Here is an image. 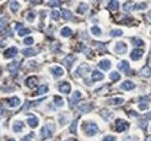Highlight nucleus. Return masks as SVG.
I'll use <instances>...</instances> for the list:
<instances>
[{
  "mask_svg": "<svg viewBox=\"0 0 151 141\" xmlns=\"http://www.w3.org/2000/svg\"><path fill=\"white\" fill-rule=\"evenodd\" d=\"M27 123H28V125H30L31 128H36V126L38 125V119H37V117H35V116H30L28 119H27Z\"/></svg>",
  "mask_w": 151,
  "mask_h": 141,
  "instance_id": "obj_16",
  "label": "nucleus"
},
{
  "mask_svg": "<svg viewBox=\"0 0 151 141\" xmlns=\"http://www.w3.org/2000/svg\"><path fill=\"white\" fill-rule=\"evenodd\" d=\"M109 34H111V37H121L122 34H123V31L122 30H112Z\"/></svg>",
  "mask_w": 151,
  "mask_h": 141,
  "instance_id": "obj_32",
  "label": "nucleus"
},
{
  "mask_svg": "<svg viewBox=\"0 0 151 141\" xmlns=\"http://www.w3.org/2000/svg\"><path fill=\"white\" fill-rule=\"evenodd\" d=\"M54 102H55V106L56 107H63L64 106V101L60 98V97H54Z\"/></svg>",
  "mask_w": 151,
  "mask_h": 141,
  "instance_id": "obj_33",
  "label": "nucleus"
},
{
  "mask_svg": "<svg viewBox=\"0 0 151 141\" xmlns=\"http://www.w3.org/2000/svg\"><path fill=\"white\" fill-rule=\"evenodd\" d=\"M128 128H129V123H128V121L122 120V119H118L116 121V130L118 133H122V131L127 130Z\"/></svg>",
  "mask_w": 151,
  "mask_h": 141,
  "instance_id": "obj_3",
  "label": "nucleus"
},
{
  "mask_svg": "<svg viewBox=\"0 0 151 141\" xmlns=\"http://www.w3.org/2000/svg\"><path fill=\"white\" fill-rule=\"evenodd\" d=\"M60 34L63 37H70V36L73 34V31L70 30L69 27H63L60 31Z\"/></svg>",
  "mask_w": 151,
  "mask_h": 141,
  "instance_id": "obj_25",
  "label": "nucleus"
},
{
  "mask_svg": "<svg viewBox=\"0 0 151 141\" xmlns=\"http://www.w3.org/2000/svg\"><path fill=\"white\" fill-rule=\"evenodd\" d=\"M139 108H140V109H141V111H144V109H147V104H144V103H140V104H139Z\"/></svg>",
  "mask_w": 151,
  "mask_h": 141,
  "instance_id": "obj_51",
  "label": "nucleus"
},
{
  "mask_svg": "<svg viewBox=\"0 0 151 141\" xmlns=\"http://www.w3.org/2000/svg\"><path fill=\"white\" fill-rule=\"evenodd\" d=\"M147 17H149V18H150V20H151V10H150V11H149V12H147Z\"/></svg>",
  "mask_w": 151,
  "mask_h": 141,
  "instance_id": "obj_56",
  "label": "nucleus"
},
{
  "mask_svg": "<svg viewBox=\"0 0 151 141\" xmlns=\"http://www.w3.org/2000/svg\"><path fill=\"white\" fill-rule=\"evenodd\" d=\"M18 68H20V63H18V61H14V63H11V64L8 65V70H9L11 74L17 73Z\"/></svg>",
  "mask_w": 151,
  "mask_h": 141,
  "instance_id": "obj_12",
  "label": "nucleus"
},
{
  "mask_svg": "<svg viewBox=\"0 0 151 141\" xmlns=\"http://www.w3.org/2000/svg\"><path fill=\"white\" fill-rule=\"evenodd\" d=\"M12 129L15 133H20V131H22V129H23V123L22 121H15Z\"/></svg>",
  "mask_w": 151,
  "mask_h": 141,
  "instance_id": "obj_21",
  "label": "nucleus"
},
{
  "mask_svg": "<svg viewBox=\"0 0 151 141\" xmlns=\"http://www.w3.org/2000/svg\"><path fill=\"white\" fill-rule=\"evenodd\" d=\"M35 17H36L35 12H33V11H30V12L27 14V16H26V18H27V21H30V22H32V21H33V20H35Z\"/></svg>",
  "mask_w": 151,
  "mask_h": 141,
  "instance_id": "obj_39",
  "label": "nucleus"
},
{
  "mask_svg": "<svg viewBox=\"0 0 151 141\" xmlns=\"http://www.w3.org/2000/svg\"><path fill=\"white\" fill-rule=\"evenodd\" d=\"M51 71H52L53 75L55 77H61L64 75V70L60 66H53V68H51Z\"/></svg>",
  "mask_w": 151,
  "mask_h": 141,
  "instance_id": "obj_11",
  "label": "nucleus"
},
{
  "mask_svg": "<svg viewBox=\"0 0 151 141\" xmlns=\"http://www.w3.org/2000/svg\"><path fill=\"white\" fill-rule=\"evenodd\" d=\"M101 116H102L103 119L109 120V119H112V118H113V113H112V112H109V111H102V112H101Z\"/></svg>",
  "mask_w": 151,
  "mask_h": 141,
  "instance_id": "obj_26",
  "label": "nucleus"
},
{
  "mask_svg": "<svg viewBox=\"0 0 151 141\" xmlns=\"http://www.w3.org/2000/svg\"><path fill=\"white\" fill-rule=\"evenodd\" d=\"M103 141H116V137L112 136V135H108V136H106L103 139Z\"/></svg>",
  "mask_w": 151,
  "mask_h": 141,
  "instance_id": "obj_49",
  "label": "nucleus"
},
{
  "mask_svg": "<svg viewBox=\"0 0 151 141\" xmlns=\"http://www.w3.org/2000/svg\"><path fill=\"white\" fill-rule=\"evenodd\" d=\"M9 106L10 107H17L20 106V98L18 97H12V98L9 99Z\"/></svg>",
  "mask_w": 151,
  "mask_h": 141,
  "instance_id": "obj_24",
  "label": "nucleus"
},
{
  "mask_svg": "<svg viewBox=\"0 0 151 141\" xmlns=\"http://www.w3.org/2000/svg\"><path fill=\"white\" fill-rule=\"evenodd\" d=\"M47 92H48V86H47V85H42V86H39L38 91H37V92H36L35 94H38V96H42V94L47 93Z\"/></svg>",
  "mask_w": 151,
  "mask_h": 141,
  "instance_id": "obj_27",
  "label": "nucleus"
},
{
  "mask_svg": "<svg viewBox=\"0 0 151 141\" xmlns=\"http://www.w3.org/2000/svg\"><path fill=\"white\" fill-rule=\"evenodd\" d=\"M140 76L141 77H150L151 76V68L150 66H144L140 71Z\"/></svg>",
  "mask_w": 151,
  "mask_h": 141,
  "instance_id": "obj_18",
  "label": "nucleus"
},
{
  "mask_svg": "<svg viewBox=\"0 0 151 141\" xmlns=\"http://www.w3.org/2000/svg\"><path fill=\"white\" fill-rule=\"evenodd\" d=\"M146 8V4L145 3H141V4H138V5H134V9L135 10H142V9Z\"/></svg>",
  "mask_w": 151,
  "mask_h": 141,
  "instance_id": "obj_44",
  "label": "nucleus"
},
{
  "mask_svg": "<svg viewBox=\"0 0 151 141\" xmlns=\"http://www.w3.org/2000/svg\"><path fill=\"white\" fill-rule=\"evenodd\" d=\"M121 87L125 91H130V90H133V88H135V84H133L131 81H124L121 85Z\"/></svg>",
  "mask_w": 151,
  "mask_h": 141,
  "instance_id": "obj_15",
  "label": "nucleus"
},
{
  "mask_svg": "<svg viewBox=\"0 0 151 141\" xmlns=\"http://www.w3.org/2000/svg\"><path fill=\"white\" fill-rule=\"evenodd\" d=\"M123 141H138V139L135 136H127L123 139Z\"/></svg>",
  "mask_w": 151,
  "mask_h": 141,
  "instance_id": "obj_47",
  "label": "nucleus"
},
{
  "mask_svg": "<svg viewBox=\"0 0 151 141\" xmlns=\"http://www.w3.org/2000/svg\"><path fill=\"white\" fill-rule=\"evenodd\" d=\"M22 53H23V55L25 56H33V55L37 54L36 49H33V48H26V49L22 50Z\"/></svg>",
  "mask_w": 151,
  "mask_h": 141,
  "instance_id": "obj_19",
  "label": "nucleus"
},
{
  "mask_svg": "<svg viewBox=\"0 0 151 141\" xmlns=\"http://www.w3.org/2000/svg\"><path fill=\"white\" fill-rule=\"evenodd\" d=\"M30 32H31V31L28 30V28H22V30L18 31V36H20V37H25V36L28 34Z\"/></svg>",
  "mask_w": 151,
  "mask_h": 141,
  "instance_id": "obj_38",
  "label": "nucleus"
},
{
  "mask_svg": "<svg viewBox=\"0 0 151 141\" xmlns=\"http://www.w3.org/2000/svg\"><path fill=\"white\" fill-rule=\"evenodd\" d=\"M84 129L86 131V135H89V136H93V135L98 133V128H97V125L95 123H85Z\"/></svg>",
  "mask_w": 151,
  "mask_h": 141,
  "instance_id": "obj_2",
  "label": "nucleus"
},
{
  "mask_svg": "<svg viewBox=\"0 0 151 141\" xmlns=\"http://www.w3.org/2000/svg\"><path fill=\"white\" fill-rule=\"evenodd\" d=\"M15 27H16V30H22V28H23V26H22V23H16V26H15Z\"/></svg>",
  "mask_w": 151,
  "mask_h": 141,
  "instance_id": "obj_52",
  "label": "nucleus"
},
{
  "mask_svg": "<svg viewBox=\"0 0 151 141\" xmlns=\"http://www.w3.org/2000/svg\"><path fill=\"white\" fill-rule=\"evenodd\" d=\"M91 32L92 34H95V36H101V28H99L98 26H93V27H91Z\"/></svg>",
  "mask_w": 151,
  "mask_h": 141,
  "instance_id": "obj_31",
  "label": "nucleus"
},
{
  "mask_svg": "<svg viewBox=\"0 0 151 141\" xmlns=\"http://www.w3.org/2000/svg\"><path fill=\"white\" fill-rule=\"evenodd\" d=\"M134 46H144V41L140 38H133Z\"/></svg>",
  "mask_w": 151,
  "mask_h": 141,
  "instance_id": "obj_42",
  "label": "nucleus"
},
{
  "mask_svg": "<svg viewBox=\"0 0 151 141\" xmlns=\"http://www.w3.org/2000/svg\"><path fill=\"white\" fill-rule=\"evenodd\" d=\"M98 66L102 69V70H109V69H111V60H108V59L101 60Z\"/></svg>",
  "mask_w": 151,
  "mask_h": 141,
  "instance_id": "obj_13",
  "label": "nucleus"
},
{
  "mask_svg": "<svg viewBox=\"0 0 151 141\" xmlns=\"http://www.w3.org/2000/svg\"><path fill=\"white\" fill-rule=\"evenodd\" d=\"M87 8H89V6H87L86 4H81L80 5V8H79V12L80 14H84V12H86V10H87Z\"/></svg>",
  "mask_w": 151,
  "mask_h": 141,
  "instance_id": "obj_43",
  "label": "nucleus"
},
{
  "mask_svg": "<svg viewBox=\"0 0 151 141\" xmlns=\"http://www.w3.org/2000/svg\"><path fill=\"white\" fill-rule=\"evenodd\" d=\"M109 77H111L112 81H119L121 80V75L118 73H116V71H112V73L109 74Z\"/></svg>",
  "mask_w": 151,
  "mask_h": 141,
  "instance_id": "obj_30",
  "label": "nucleus"
},
{
  "mask_svg": "<svg viewBox=\"0 0 151 141\" xmlns=\"http://www.w3.org/2000/svg\"><path fill=\"white\" fill-rule=\"evenodd\" d=\"M8 141H15V140H14V139H9V140H8Z\"/></svg>",
  "mask_w": 151,
  "mask_h": 141,
  "instance_id": "obj_59",
  "label": "nucleus"
},
{
  "mask_svg": "<svg viewBox=\"0 0 151 141\" xmlns=\"http://www.w3.org/2000/svg\"><path fill=\"white\" fill-rule=\"evenodd\" d=\"M5 46H6V41H1V42H0V47L3 48V47H5Z\"/></svg>",
  "mask_w": 151,
  "mask_h": 141,
  "instance_id": "obj_54",
  "label": "nucleus"
},
{
  "mask_svg": "<svg viewBox=\"0 0 151 141\" xmlns=\"http://www.w3.org/2000/svg\"><path fill=\"white\" fill-rule=\"evenodd\" d=\"M68 141H76V140H68Z\"/></svg>",
  "mask_w": 151,
  "mask_h": 141,
  "instance_id": "obj_60",
  "label": "nucleus"
},
{
  "mask_svg": "<svg viewBox=\"0 0 151 141\" xmlns=\"http://www.w3.org/2000/svg\"><path fill=\"white\" fill-rule=\"evenodd\" d=\"M149 64L151 65V50H150V56H149Z\"/></svg>",
  "mask_w": 151,
  "mask_h": 141,
  "instance_id": "obj_58",
  "label": "nucleus"
},
{
  "mask_svg": "<svg viewBox=\"0 0 151 141\" xmlns=\"http://www.w3.org/2000/svg\"><path fill=\"white\" fill-rule=\"evenodd\" d=\"M146 118H147V119H150V118H151V112H150V113H147V114H146Z\"/></svg>",
  "mask_w": 151,
  "mask_h": 141,
  "instance_id": "obj_55",
  "label": "nucleus"
},
{
  "mask_svg": "<svg viewBox=\"0 0 151 141\" xmlns=\"http://www.w3.org/2000/svg\"><path fill=\"white\" fill-rule=\"evenodd\" d=\"M123 8H124V11H130V10H134V4L133 3H125L123 5Z\"/></svg>",
  "mask_w": 151,
  "mask_h": 141,
  "instance_id": "obj_36",
  "label": "nucleus"
},
{
  "mask_svg": "<svg viewBox=\"0 0 151 141\" xmlns=\"http://www.w3.org/2000/svg\"><path fill=\"white\" fill-rule=\"evenodd\" d=\"M103 77H104V75L102 73H99V71H93L92 73V80L93 81H101V80H103Z\"/></svg>",
  "mask_w": 151,
  "mask_h": 141,
  "instance_id": "obj_20",
  "label": "nucleus"
},
{
  "mask_svg": "<svg viewBox=\"0 0 151 141\" xmlns=\"http://www.w3.org/2000/svg\"><path fill=\"white\" fill-rule=\"evenodd\" d=\"M138 125H139V126H140L141 129H144V130H145V129H146L147 123L145 121V119H140V120L138 121Z\"/></svg>",
  "mask_w": 151,
  "mask_h": 141,
  "instance_id": "obj_41",
  "label": "nucleus"
},
{
  "mask_svg": "<svg viewBox=\"0 0 151 141\" xmlns=\"http://www.w3.org/2000/svg\"><path fill=\"white\" fill-rule=\"evenodd\" d=\"M142 54H144V52H142L141 49H134V50L131 52V54H130V58L133 60H139L142 58Z\"/></svg>",
  "mask_w": 151,
  "mask_h": 141,
  "instance_id": "obj_9",
  "label": "nucleus"
},
{
  "mask_svg": "<svg viewBox=\"0 0 151 141\" xmlns=\"http://www.w3.org/2000/svg\"><path fill=\"white\" fill-rule=\"evenodd\" d=\"M33 137V134H30L28 136H25L23 139H22V141H31V139Z\"/></svg>",
  "mask_w": 151,
  "mask_h": 141,
  "instance_id": "obj_50",
  "label": "nucleus"
},
{
  "mask_svg": "<svg viewBox=\"0 0 151 141\" xmlns=\"http://www.w3.org/2000/svg\"><path fill=\"white\" fill-rule=\"evenodd\" d=\"M81 98V92L80 91H75L73 94V99L70 101V107H74V102L75 101H78V99Z\"/></svg>",
  "mask_w": 151,
  "mask_h": 141,
  "instance_id": "obj_23",
  "label": "nucleus"
},
{
  "mask_svg": "<svg viewBox=\"0 0 151 141\" xmlns=\"http://www.w3.org/2000/svg\"><path fill=\"white\" fill-rule=\"evenodd\" d=\"M51 17H52L53 20H58L60 17V14H59V11H56V10H53L52 14H51Z\"/></svg>",
  "mask_w": 151,
  "mask_h": 141,
  "instance_id": "obj_40",
  "label": "nucleus"
},
{
  "mask_svg": "<svg viewBox=\"0 0 151 141\" xmlns=\"http://www.w3.org/2000/svg\"><path fill=\"white\" fill-rule=\"evenodd\" d=\"M123 102H124L123 98H109L107 101L108 104H112V106H118V104H122Z\"/></svg>",
  "mask_w": 151,
  "mask_h": 141,
  "instance_id": "obj_22",
  "label": "nucleus"
},
{
  "mask_svg": "<svg viewBox=\"0 0 151 141\" xmlns=\"http://www.w3.org/2000/svg\"><path fill=\"white\" fill-rule=\"evenodd\" d=\"M89 71H90V66H89L87 64H81L80 66H79V69L76 70V73L75 74H78L79 76H84V75H86Z\"/></svg>",
  "mask_w": 151,
  "mask_h": 141,
  "instance_id": "obj_5",
  "label": "nucleus"
},
{
  "mask_svg": "<svg viewBox=\"0 0 151 141\" xmlns=\"http://www.w3.org/2000/svg\"><path fill=\"white\" fill-rule=\"evenodd\" d=\"M76 129H78V120H74L71 123V126H70V133L75 134L76 133Z\"/></svg>",
  "mask_w": 151,
  "mask_h": 141,
  "instance_id": "obj_34",
  "label": "nucleus"
},
{
  "mask_svg": "<svg viewBox=\"0 0 151 141\" xmlns=\"http://www.w3.org/2000/svg\"><path fill=\"white\" fill-rule=\"evenodd\" d=\"M129 114H130L131 117H138V113H136V112H134V111H131V112L129 113Z\"/></svg>",
  "mask_w": 151,
  "mask_h": 141,
  "instance_id": "obj_53",
  "label": "nucleus"
},
{
  "mask_svg": "<svg viewBox=\"0 0 151 141\" xmlns=\"http://www.w3.org/2000/svg\"><path fill=\"white\" fill-rule=\"evenodd\" d=\"M108 8L111 9V10H113V11H114V10H118L119 3H118V1H114V0H113V1H109V3H108Z\"/></svg>",
  "mask_w": 151,
  "mask_h": 141,
  "instance_id": "obj_29",
  "label": "nucleus"
},
{
  "mask_svg": "<svg viewBox=\"0 0 151 141\" xmlns=\"http://www.w3.org/2000/svg\"><path fill=\"white\" fill-rule=\"evenodd\" d=\"M6 23H8V18H6V17H1V18H0V31L4 30Z\"/></svg>",
  "mask_w": 151,
  "mask_h": 141,
  "instance_id": "obj_35",
  "label": "nucleus"
},
{
  "mask_svg": "<svg viewBox=\"0 0 151 141\" xmlns=\"http://www.w3.org/2000/svg\"><path fill=\"white\" fill-rule=\"evenodd\" d=\"M59 91H60L61 93H69L70 91H71V87H70V84L69 82H61L60 85H59Z\"/></svg>",
  "mask_w": 151,
  "mask_h": 141,
  "instance_id": "obj_8",
  "label": "nucleus"
},
{
  "mask_svg": "<svg viewBox=\"0 0 151 141\" xmlns=\"http://www.w3.org/2000/svg\"><path fill=\"white\" fill-rule=\"evenodd\" d=\"M17 55V48L16 47H11L8 50H5L4 56L5 58H14V56Z\"/></svg>",
  "mask_w": 151,
  "mask_h": 141,
  "instance_id": "obj_7",
  "label": "nucleus"
},
{
  "mask_svg": "<svg viewBox=\"0 0 151 141\" xmlns=\"http://www.w3.org/2000/svg\"><path fill=\"white\" fill-rule=\"evenodd\" d=\"M75 55H73V54H69V55H66L64 58V60H63V64L66 66L68 69H70V66H71V64H73L74 61H75Z\"/></svg>",
  "mask_w": 151,
  "mask_h": 141,
  "instance_id": "obj_6",
  "label": "nucleus"
},
{
  "mask_svg": "<svg viewBox=\"0 0 151 141\" xmlns=\"http://www.w3.org/2000/svg\"><path fill=\"white\" fill-rule=\"evenodd\" d=\"M145 141H151V135H150V136H147L146 139H145Z\"/></svg>",
  "mask_w": 151,
  "mask_h": 141,
  "instance_id": "obj_57",
  "label": "nucleus"
},
{
  "mask_svg": "<svg viewBox=\"0 0 151 141\" xmlns=\"http://www.w3.org/2000/svg\"><path fill=\"white\" fill-rule=\"evenodd\" d=\"M18 8H20V3L18 1H11L10 3V9H11L12 12H16L18 10Z\"/></svg>",
  "mask_w": 151,
  "mask_h": 141,
  "instance_id": "obj_28",
  "label": "nucleus"
},
{
  "mask_svg": "<svg viewBox=\"0 0 151 141\" xmlns=\"http://www.w3.org/2000/svg\"><path fill=\"white\" fill-rule=\"evenodd\" d=\"M37 82H38V79L36 76H31L28 79H26V86L30 87V88H33L35 86H37Z\"/></svg>",
  "mask_w": 151,
  "mask_h": 141,
  "instance_id": "obj_10",
  "label": "nucleus"
},
{
  "mask_svg": "<svg viewBox=\"0 0 151 141\" xmlns=\"http://www.w3.org/2000/svg\"><path fill=\"white\" fill-rule=\"evenodd\" d=\"M63 17H64L65 20H71V12H70L69 10H66V9H65V10H63Z\"/></svg>",
  "mask_w": 151,
  "mask_h": 141,
  "instance_id": "obj_37",
  "label": "nucleus"
},
{
  "mask_svg": "<svg viewBox=\"0 0 151 141\" xmlns=\"http://www.w3.org/2000/svg\"><path fill=\"white\" fill-rule=\"evenodd\" d=\"M79 112H81V113H89V112H91L92 109H93V106L92 104H82V106H80V107L78 108Z\"/></svg>",
  "mask_w": 151,
  "mask_h": 141,
  "instance_id": "obj_14",
  "label": "nucleus"
},
{
  "mask_svg": "<svg viewBox=\"0 0 151 141\" xmlns=\"http://www.w3.org/2000/svg\"><path fill=\"white\" fill-rule=\"evenodd\" d=\"M118 69L121 71H123V73H128L129 71V63L128 61H121L118 64Z\"/></svg>",
  "mask_w": 151,
  "mask_h": 141,
  "instance_id": "obj_17",
  "label": "nucleus"
},
{
  "mask_svg": "<svg viewBox=\"0 0 151 141\" xmlns=\"http://www.w3.org/2000/svg\"><path fill=\"white\" fill-rule=\"evenodd\" d=\"M54 130H55V125H54V123H52V121L47 123V124L43 126L42 131H41L42 139H49V137H52Z\"/></svg>",
  "mask_w": 151,
  "mask_h": 141,
  "instance_id": "obj_1",
  "label": "nucleus"
},
{
  "mask_svg": "<svg viewBox=\"0 0 151 141\" xmlns=\"http://www.w3.org/2000/svg\"><path fill=\"white\" fill-rule=\"evenodd\" d=\"M127 49H128V47H127V44L123 42H118L116 43V46H114V52H116L117 54H124L125 52H127Z\"/></svg>",
  "mask_w": 151,
  "mask_h": 141,
  "instance_id": "obj_4",
  "label": "nucleus"
},
{
  "mask_svg": "<svg viewBox=\"0 0 151 141\" xmlns=\"http://www.w3.org/2000/svg\"><path fill=\"white\" fill-rule=\"evenodd\" d=\"M60 1H49V3H48V5H49V6H52V8H54V6H60Z\"/></svg>",
  "mask_w": 151,
  "mask_h": 141,
  "instance_id": "obj_46",
  "label": "nucleus"
},
{
  "mask_svg": "<svg viewBox=\"0 0 151 141\" xmlns=\"http://www.w3.org/2000/svg\"><path fill=\"white\" fill-rule=\"evenodd\" d=\"M33 42H35V39L32 38V37H27V38L25 39V44H27V46H31V44H33Z\"/></svg>",
  "mask_w": 151,
  "mask_h": 141,
  "instance_id": "obj_45",
  "label": "nucleus"
},
{
  "mask_svg": "<svg viewBox=\"0 0 151 141\" xmlns=\"http://www.w3.org/2000/svg\"><path fill=\"white\" fill-rule=\"evenodd\" d=\"M65 119H66V117H65V116H63V114H60V116H59V123H60V125H64L65 124V121H64Z\"/></svg>",
  "mask_w": 151,
  "mask_h": 141,
  "instance_id": "obj_48",
  "label": "nucleus"
},
{
  "mask_svg": "<svg viewBox=\"0 0 151 141\" xmlns=\"http://www.w3.org/2000/svg\"><path fill=\"white\" fill-rule=\"evenodd\" d=\"M150 130H151V128H150Z\"/></svg>",
  "mask_w": 151,
  "mask_h": 141,
  "instance_id": "obj_61",
  "label": "nucleus"
}]
</instances>
